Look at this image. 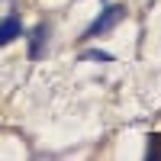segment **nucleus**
I'll return each mask as SVG.
<instances>
[{
    "label": "nucleus",
    "instance_id": "obj_2",
    "mask_svg": "<svg viewBox=\"0 0 161 161\" xmlns=\"http://www.w3.org/2000/svg\"><path fill=\"white\" fill-rule=\"evenodd\" d=\"M23 36V26H19V16H7L0 19V45H10L13 39Z\"/></svg>",
    "mask_w": 161,
    "mask_h": 161
},
{
    "label": "nucleus",
    "instance_id": "obj_4",
    "mask_svg": "<svg viewBox=\"0 0 161 161\" xmlns=\"http://www.w3.org/2000/svg\"><path fill=\"white\" fill-rule=\"evenodd\" d=\"M80 61H93V64H106V61H113V55H106V52H84V55H80Z\"/></svg>",
    "mask_w": 161,
    "mask_h": 161
},
{
    "label": "nucleus",
    "instance_id": "obj_1",
    "mask_svg": "<svg viewBox=\"0 0 161 161\" xmlns=\"http://www.w3.org/2000/svg\"><path fill=\"white\" fill-rule=\"evenodd\" d=\"M123 19H126V7H123V3H110L106 10H100V16L84 29L80 39H103V36H110Z\"/></svg>",
    "mask_w": 161,
    "mask_h": 161
},
{
    "label": "nucleus",
    "instance_id": "obj_3",
    "mask_svg": "<svg viewBox=\"0 0 161 161\" xmlns=\"http://www.w3.org/2000/svg\"><path fill=\"white\" fill-rule=\"evenodd\" d=\"M45 42H48V26L42 23V26H36V29H32V39H29V58H32V61L42 58Z\"/></svg>",
    "mask_w": 161,
    "mask_h": 161
},
{
    "label": "nucleus",
    "instance_id": "obj_5",
    "mask_svg": "<svg viewBox=\"0 0 161 161\" xmlns=\"http://www.w3.org/2000/svg\"><path fill=\"white\" fill-rule=\"evenodd\" d=\"M148 158H161V136H152V142H148V152H145Z\"/></svg>",
    "mask_w": 161,
    "mask_h": 161
}]
</instances>
